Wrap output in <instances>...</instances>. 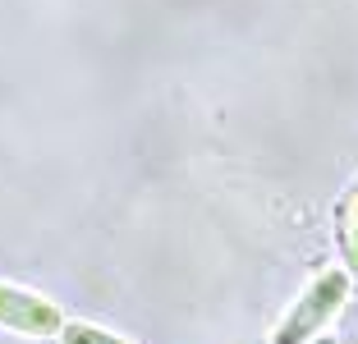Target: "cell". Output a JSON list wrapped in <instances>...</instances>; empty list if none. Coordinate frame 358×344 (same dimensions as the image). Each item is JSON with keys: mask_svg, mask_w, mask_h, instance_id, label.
<instances>
[{"mask_svg": "<svg viewBox=\"0 0 358 344\" xmlns=\"http://www.w3.org/2000/svg\"><path fill=\"white\" fill-rule=\"evenodd\" d=\"M60 340H64V344H124L120 335L101 331V326H87V322H69V326H60Z\"/></svg>", "mask_w": 358, "mask_h": 344, "instance_id": "3", "label": "cell"}, {"mask_svg": "<svg viewBox=\"0 0 358 344\" xmlns=\"http://www.w3.org/2000/svg\"><path fill=\"white\" fill-rule=\"evenodd\" d=\"M340 299H345V275H322V280H317L313 289L303 294V303H299L294 313L285 317L280 335H275L271 344H303L308 335H313L317 326H322V322H327V317L340 308Z\"/></svg>", "mask_w": 358, "mask_h": 344, "instance_id": "1", "label": "cell"}, {"mask_svg": "<svg viewBox=\"0 0 358 344\" xmlns=\"http://www.w3.org/2000/svg\"><path fill=\"white\" fill-rule=\"evenodd\" d=\"M0 326L23 331V335H51V331H60V313L42 294H28L19 285L0 280Z\"/></svg>", "mask_w": 358, "mask_h": 344, "instance_id": "2", "label": "cell"}]
</instances>
